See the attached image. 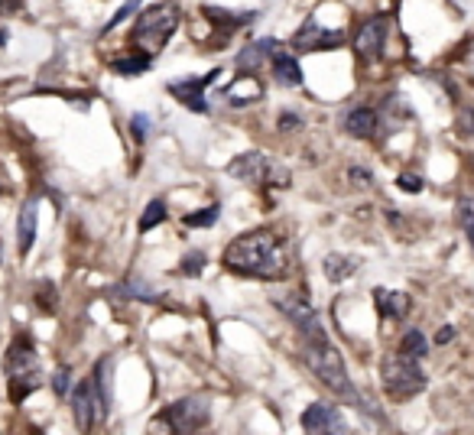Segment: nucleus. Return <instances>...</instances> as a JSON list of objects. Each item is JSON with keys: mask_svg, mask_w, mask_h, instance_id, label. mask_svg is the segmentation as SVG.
I'll list each match as a JSON object with an SVG mask.
<instances>
[{"mask_svg": "<svg viewBox=\"0 0 474 435\" xmlns=\"http://www.w3.org/2000/svg\"><path fill=\"white\" fill-rule=\"evenodd\" d=\"M293 127H299V117H293V114L279 117V130H293Z\"/></svg>", "mask_w": 474, "mask_h": 435, "instance_id": "c9c22d12", "label": "nucleus"}, {"mask_svg": "<svg viewBox=\"0 0 474 435\" xmlns=\"http://www.w3.org/2000/svg\"><path fill=\"white\" fill-rule=\"evenodd\" d=\"M205 264H208L205 250H188L186 260L179 264V273H186V276H202V273H205Z\"/></svg>", "mask_w": 474, "mask_h": 435, "instance_id": "bb28decb", "label": "nucleus"}, {"mask_svg": "<svg viewBox=\"0 0 474 435\" xmlns=\"http://www.w3.org/2000/svg\"><path fill=\"white\" fill-rule=\"evenodd\" d=\"M179 20H182L179 7H172V4H153L150 10H144L137 17L134 29H130V46H134L137 53L156 55L172 39V33L179 29Z\"/></svg>", "mask_w": 474, "mask_h": 435, "instance_id": "7ed1b4c3", "label": "nucleus"}, {"mask_svg": "<svg viewBox=\"0 0 474 435\" xmlns=\"http://www.w3.org/2000/svg\"><path fill=\"white\" fill-rule=\"evenodd\" d=\"M228 172H231L234 179L247 182V186H254V188L267 186L270 179H273V182H279V188H287V182H289L287 169H273L263 153H244V156H237V160L228 166Z\"/></svg>", "mask_w": 474, "mask_h": 435, "instance_id": "0eeeda50", "label": "nucleus"}, {"mask_svg": "<svg viewBox=\"0 0 474 435\" xmlns=\"http://www.w3.org/2000/svg\"><path fill=\"white\" fill-rule=\"evenodd\" d=\"M345 130L358 140H370L377 134V111L374 107H351L348 117H345Z\"/></svg>", "mask_w": 474, "mask_h": 435, "instance_id": "f3484780", "label": "nucleus"}, {"mask_svg": "<svg viewBox=\"0 0 474 435\" xmlns=\"http://www.w3.org/2000/svg\"><path fill=\"white\" fill-rule=\"evenodd\" d=\"M37 305L43 312H53L59 305V296H55V286L53 283H39L37 286Z\"/></svg>", "mask_w": 474, "mask_h": 435, "instance_id": "c756f323", "label": "nucleus"}, {"mask_svg": "<svg viewBox=\"0 0 474 435\" xmlns=\"http://www.w3.org/2000/svg\"><path fill=\"white\" fill-rule=\"evenodd\" d=\"M341 43H345V33H341V29H325V27H319L315 20H305L303 27L295 29V36H293V46L295 49H303V53L338 49Z\"/></svg>", "mask_w": 474, "mask_h": 435, "instance_id": "9b49d317", "label": "nucleus"}, {"mask_svg": "<svg viewBox=\"0 0 474 435\" xmlns=\"http://www.w3.org/2000/svg\"><path fill=\"white\" fill-rule=\"evenodd\" d=\"M396 186H400L403 192L416 196V192H422V179H420V176H412V172H403V176L396 179Z\"/></svg>", "mask_w": 474, "mask_h": 435, "instance_id": "72a5a7b5", "label": "nucleus"}, {"mask_svg": "<svg viewBox=\"0 0 474 435\" xmlns=\"http://www.w3.org/2000/svg\"><path fill=\"white\" fill-rule=\"evenodd\" d=\"M150 65H153V55L130 53V55H117L114 63H111V69H114L117 75H144Z\"/></svg>", "mask_w": 474, "mask_h": 435, "instance_id": "412c9836", "label": "nucleus"}, {"mask_svg": "<svg viewBox=\"0 0 474 435\" xmlns=\"http://www.w3.org/2000/svg\"><path fill=\"white\" fill-rule=\"evenodd\" d=\"M208 416H212V397L208 393H188V397L162 409L160 426L170 429V432H198V429L208 426Z\"/></svg>", "mask_w": 474, "mask_h": 435, "instance_id": "423d86ee", "label": "nucleus"}, {"mask_svg": "<svg viewBox=\"0 0 474 435\" xmlns=\"http://www.w3.org/2000/svg\"><path fill=\"white\" fill-rule=\"evenodd\" d=\"M303 429L305 432H345L341 413L328 403H312L303 413Z\"/></svg>", "mask_w": 474, "mask_h": 435, "instance_id": "4468645a", "label": "nucleus"}, {"mask_svg": "<svg viewBox=\"0 0 474 435\" xmlns=\"http://www.w3.org/2000/svg\"><path fill=\"white\" fill-rule=\"evenodd\" d=\"M72 416H75V422H79L81 432H91L101 419L108 416V409H104V403H101L98 387H95L91 377L88 381H81L72 390Z\"/></svg>", "mask_w": 474, "mask_h": 435, "instance_id": "1a4fd4ad", "label": "nucleus"}, {"mask_svg": "<svg viewBox=\"0 0 474 435\" xmlns=\"http://www.w3.org/2000/svg\"><path fill=\"white\" fill-rule=\"evenodd\" d=\"M305 364H309V371H312L338 400L361 403L358 390H354V383H351V377H348V367H345V357H341L328 341H309V345H305Z\"/></svg>", "mask_w": 474, "mask_h": 435, "instance_id": "20e7f679", "label": "nucleus"}, {"mask_svg": "<svg viewBox=\"0 0 474 435\" xmlns=\"http://www.w3.org/2000/svg\"><path fill=\"white\" fill-rule=\"evenodd\" d=\"M166 222V202L162 198H153L150 205L144 208V214H140V231H153V228H160V224Z\"/></svg>", "mask_w": 474, "mask_h": 435, "instance_id": "393cba45", "label": "nucleus"}, {"mask_svg": "<svg viewBox=\"0 0 474 435\" xmlns=\"http://www.w3.org/2000/svg\"><path fill=\"white\" fill-rule=\"evenodd\" d=\"M202 13H205L208 20H215L218 29H224V33H234V27H241V23H247V20L254 17V13H241V17H234V13L218 10V7H202Z\"/></svg>", "mask_w": 474, "mask_h": 435, "instance_id": "5701e85b", "label": "nucleus"}, {"mask_svg": "<svg viewBox=\"0 0 474 435\" xmlns=\"http://www.w3.org/2000/svg\"><path fill=\"white\" fill-rule=\"evenodd\" d=\"M20 7H23V0H0V17H13L20 13Z\"/></svg>", "mask_w": 474, "mask_h": 435, "instance_id": "f704fd0d", "label": "nucleus"}, {"mask_svg": "<svg viewBox=\"0 0 474 435\" xmlns=\"http://www.w3.org/2000/svg\"><path fill=\"white\" fill-rule=\"evenodd\" d=\"M380 377H384L387 397L396 400V403H406V400H412V397H420V393L426 390V371L420 367L416 357H406V355L384 357Z\"/></svg>", "mask_w": 474, "mask_h": 435, "instance_id": "39448f33", "label": "nucleus"}, {"mask_svg": "<svg viewBox=\"0 0 474 435\" xmlns=\"http://www.w3.org/2000/svg\"><path fill=\"white\" fill-rule=\"evenodd\" d=\"M448 338H455V329H442L436 335V341H438V345H448Z\"/></svg>", "mask_w": 474, "mask_h": 435, "instance_id": "e433bc0d", "label": "nucleus"}, {"mask_svg": "<svg viewBox=\"0 0 474 435\" xmlns=\"http://www.w3.org/2000/svg\"><path fill=\"white\" fill-rule=\"evenodd\" d=\"M95 387H98V397L104 403V409L111 406V357H101L98 364H95Z\"/></svg>", "mask_w": 474, "mask_h": 435, "instance_id": "b1692460", "label": "nucleus"}, {"mask_svg": "<svg viewBox=\"0 0 474 435\" xmlns=\"http://www.w3.org/2000/svg\"><path fill=\"white\" fill-rule=\"evenodd\" d=\"M387 29H390V23H387V17H374L367 20L364 27L358 29V36H354V53H358V59H380V53H384V43H387Z\"/></svg>", "mask_w": 474, "mask_h": 435, "instance_id": "f8f14e48", "label": "nucleus"}, {"mask_svg": "<svg viewBox=\"0 0 474 435\" xmlns=\"http://www.w3.org/2000/svg\"><path fill=\"white\" fill-rule=\"evenodd\" d=\"M0 257H4V244H0Z\"/></svg>", "mask_w": 474, "mask_h": 435, "instance_id": "58836bf2", "label": "nucleus"}, {"mask_svg": "<svg viewBox=\"0 0 474 435\" xmlns=\"http://www.w3.org/2000/svg\"><path fill=\"white\" fill-rule=\"evenodd\" d=\"M218 212H221V205H208V208H202V212L186 214L182 224H186V228H212V224L218 222Z\"/></svg>", "mask_w": 474, "mask_h": 435, "instance_id": "a878e982", "label": "nucleus"}, {"mask_svg": "<svg viewBox=\"0 0 474 435\" xmlns=\"http://www.w3.org/2000/svg\"><path fill=\"white\" fill-rule=\"evenodd\" d=\"M351 179H354V182H370V172H364V169H351Z\"/></svg>", "mask_w": 474, "mask_h": 435, "instance_id": "4c0bfd02", "label": "nucleus"}, {"mask_svg": "<svg viewBox=\"0 0 474 435\" xmlns=\"http://www.w3.org/2000/svg\"><path fill=\"white\" fill-rule=\"evenodd\" d=\"M400 355L422 361V357L429 355V341H426V335H422V331H416V329L406 331V335H403V341H400Z\"/></svg>", "mask_w": 474, "mask_h": 435, "instance_id": "4be33fe9", "label": "nucleus"}, {"mask_svg": "<svg viewBox=\"0 0 474 435\" xmlns=\"http://www.w3.org/2000/svg\"><path fill=\"white\" fill-rule=\"evenodd\" d=\"M218 75H221V69H212L208 75H198V79L170 81V85H166V91H170L172 98H179L182 105L192 111V114H208V111H212V105L205 101V88L218 79Z\"/></svg>", "mask_w": 474, "mask_h": 435, "instance_id": "9d476101", "label": "nucleus"}, {"mask_svg": "<svg viewBox=\"0 0 474 435\" xmlns=\"http://www.w3.org/2000/svg\"><path fill=\"white\" fill-rule=\"evenodd\" d=\"M279 49H283V46H279L277 39H257V43L244 46L241 53H237V59H234V65H237V71H257L260 65H267Z\"/></svg>", "mask_w": 474, "mask_h": 435, "instance_id": "2eb2a0df", "label": "nucleus"}, {"mask_svg": "<svg viewBox=\"0 0 474 435\" xmlns=\"http://www.w3.org/2000/svg\"><path fill=\"white\" fill-rule=\"evenodd\" d=\"M458 222L465 228L468 244H471V250H474V198H462V202H458Z\"/></svg>", "mask_w": 474, "mask_h": 435, "instance_id": "cd10ccee", "label": "nucleus"}, {"mask_svg": "<svg viewBox=\"0 0 474 435\" xmlns=\"http://www.w3.org/2000/svg\"><path fill=\"white\" fill-rule=\"evenodd\" d=\"M361 267V260L358 257H348V254H328L322 264L325 276H328L331 283H345L348 276H354Z\"/></svg>", "mask_w": 474, "mask_h": 435, "instance_id": "aec40b11", "label": "nucleus"}, {"mask_svg": "<svg viewBox=\"0 0 474 435\" xmlns=\"http://www.w3.org/2000/svg\"><path fill=\"white\" fill-rule=\"evenodd\" d=\"M221 98L231 101V107H247V105H254V101L263 98V81L257 79V71H254V75L241 71V79H234L231 85L221 91Z\"/></svg>", "mask_w": 474, "mask_h": 435, "instance_id": "ddd939ff", "label": "nucleus"}, {"mask_svg": "<svg viewBox=\"0 0 474 435\" xmlns=\"http://www.w3.org/2000/svg\"><path fill=\"white\" fill-rule=\"evenodd\" d=\"M124 293L130 296V299H140V302H156V299H160V293H153L150 286L140 283V280H127Z\"/></svg>", "mask_w": 474, "mask_h": 435, "instance_id": "c85d7f7f", "label": "nucleus"}, {"mask_svg": "<svg viewBox=\"0 0 474 435\" xmlns=\"http://www.w3.org/2000/svg\"><path fill=\"white\" fill-rule=\"evenodd\" d=\"M69 373H72V371H69V367H59V371H55V377H53V390H55V397H69V393H72V390H69Z\"/></svg>", "mask_w": 474, "mask_h": 435, "instance_id": "2f4dec72", "label": "nucleus"}, {"mask_svg": "<svg viewBox=\"0 0 474 435\" xmlns=\"http://www.w3.org/2000/svg\"><path fill=\"white\" fill-rule=\"evenodd\" d=\"M224 267L237 276H251V280H270V283L283 280L289 273L287 238L273 228L241 234L224 250Z\"/></svg>", "mask_w": 474, "mask_h": 435, "instance_id": "f257e3e1", "label": "nucleus"}, {"mask_svg": "<svg viewBox=\"0 0 474 435\" xmlns=\"http://www.w3.org/2000/svg\"><path fill=\"white\" fill-rule=\"evenodd\" d=\"M37 244V202H27L23 212L17 218V250L20 257H27L29 250Z\"/></svg>", "mask_w": 474, "mask_h": 435, "instance_id": "a211bd4d", "label": "nucleus"}, {"mask_svg": "<svg viewBox=\"0 0 474 435\" xmlns=\"http://www.w3.org/2000/svg\"><path fill=\"white\" fill-rule=\"evenodd\" d=\"M277 309L283 312L289 322H293L305 341H328V335H325V329H322V322H319L315 309L303 299V296H283V299H277Z\"/></svg>", "mask_w": 474, "mask_h": 435, "instance_id": "6e6552de", "label": "nucleus"}, {"mask_svg": "<svg viewBox=\"0 0 474 435\" xmlns=\"http://www.w3.org/2000/svg\"><path fill=\"white\" fill-rule=\"evenodd\" d=\"M374 305H377V312L384 315V319H394V322H400V319H406L410 315V309H412V296L410 293H400V289H374Z\"/></svg>", "mask_w": 474, "mask_h": 435, "instance_id": "dca6fc26", "label": "nucleus"}, {"mask_svg": "<svg viewBox=\"0 0 474 435\" xmlns=\"http://www.w3.org/2000/svg\"><path fill=\"white\" fill-rule=\"evenodd\" d=\"M130 130H134V140L144 143L146 134H150V117H146V114H134V117H130Z\"/></svg>", "mask_w": 474, "mask_h": 435, "instance_id": "473e14b6", "label": "nucleus"}, {"mask_svg": "<svg viewBox=\"0 0 474 435\" xmlns=\"http://www.w3.org/2000/svg\"><path fill=\"white\" fill-rule=\"evenodd\" d=\"M4 373L10 383V400L23 403L33 390L43 387V373H39L37 347L29 341V335H17L10 341L7 355H4Z\"/></svg>", "mask_w": 474, "mask_h": 435, "instance_id": "f03ea898", "label": "nucleus"}, {"mask_svg": "<svg viewBox=\"0 0 474 435\" xmlns=\"http://www.w3.org/2000/svg\"><path fill=\"white\" fill-rule=\"evenodd\" d=\"M270 65H273V75H277L279 85H287V88L303 85V69L295 63V55H289L287 49H279V53L270 59Z\"/></svg>", "mask_w": 474, "mask_h": 435, "instance_id": "6ab92c4d", "label": "nucleus"}, {"mask_svg": "<svg viewBox=\"0 0 474 435\" xmlns=\"http://www.w3.org/2000/svg\"><path fill=\"white\" fill-rule=\"evenodd\" d=\"M140 4H144V0H127L124 7L117 10L114 17H111V23H108V27H104V29H101V33H111V29H117V27H121V23H124L127 17H134V13H137V7H140Z\"/></svg>", "mask_w": 474, "mask_h": 435, "instance_id": "7c9ffc66", "label": "nucleus"}]
</instances>
